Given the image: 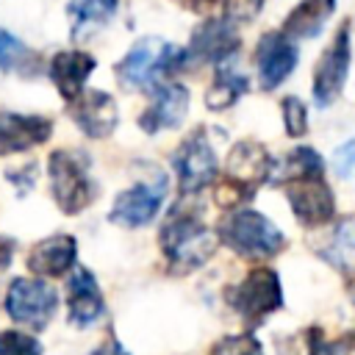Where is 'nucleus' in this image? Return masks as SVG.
<instances>
[{
    "instance_id": "f257e3e1",
    "label": "nucleus",
    "mask_w": 355,
    "mask_h": 355,
    "mask_svg": "<svg viewBox=\"0 0 355 355\" xmlns=\"http://www.w3.org/2000/svg\"><path fill=\"white\" fill-rule=\"evenodd\" d=\"M158 244L169 263V272L189 275L214 255L219 241H216V233H211L208 225L200 219L197 208H183L175 202L172 214L161 225Z\"/></svg>"
},
{
    "instance_id": "f03ea898",
    "label": "nucleus",
    "mask_w": 355,
    "mask_h": 355,
    "mask_svg": "<svg viewBox=\"0 0 355 355\" xmlns=\"http://www.w3.org/2000/svg\"><path fill=\"white\" fill-rule=\"evenodd\" d=\"M183 61H186V53L178 44L158 36H144L116 64V80L128 92H144V89L153 92L158 83L175 75V69Z\"/></svg>"
},
{
    "instance_id": "7ed1b4c3",
    "label": "nucleus",
    "mask_w": 355,
    "mask_h": 355,
    "mask_svg": "<svg viewBox=\"0 0 355 355\" xmlns=\"http://www.w3.org/2000/svg\"><path fill=\"white\" fill-rule=\"evenodd\" d=\"M216 241H222L241 258H272L286 247V236L280 233V227L247 205L227 211L219 219Z\"/></svg>"
},
{
    "instance_id": "20e7f679",
    "label": "nucleus",
    "mask_w": 355,
    "mask_h": 355,
    "mask_svg": "<svg viewBox=\"0 0 355 355\" xmlns=\"http://www.w3.org/2000/svg\"><path fill=\"white\" fill-rule=\"evenodd\" d=\"M225 300L250 327H258L269 313H275L283 305L280 277H277L275 269L258 266V269L247 272L244 280L227 286Z\"/></svg>"
},
{
    "instance_id": "39448f33",
    "label": "nucleus",
    "mask_w": 355,
    "mask_h": 355,
    "mask_svg": "<svg viewBox=\"0 0 355 355\" xmlns=\"http://www.w3.org/2000/svg\"><path fill=\"white\" fill-rule=\"evenodd\" d=\"M50 189L64 214H80L94 200V183L89 175V158L78 150H55L50 155Z\"/></svg>"
},
{
    "instance_id": "423d86ee",
    "label": "nucleus",
    "mask_w": 355,
    "mask_h": 355,
    "mask_svg": "<svg viewBox=\"0 0 355 355\" xmlns=\"http://www.w3.org/2000/svg\"><path fill=\"white\" fill-rule=\"evenodd\" d=\"M172 169L178 175V186L180 191L189 197L200 189H205L208 183H214L216 178V169H219V161H216V153L205 136L202 128L191 130L183 144L172 153Z\"/></svg>"
},
{
    "instance_id": "0eeeda50",
    "label": "nucleus",
    "mask_w": 355,
    "mask_h": 355,
    "mask_svg": "<svg viewBox=\"0 0 355 355\" xmlns=\"http://www.w3.org/2000/svg\"><path fill=\"white\" fill-rule=\"evenodd\" d=\"M58 308V294L44 280L31 277H14L6 294V311L14 322L42 330Z\"/></svg>"
},
{
    "instance_id": "6e6552de",
    "label": "nucleus",
    "mask_w": 355,
    "mask_h": 355,
    "mask_svg": "<svg viewBox=\"0 0 355 355\" xmlns=\"http://www.w3.org/2000/svg\"><path fill=\"white\" fill-rule=\"evenodd\" d=\"M349 58H352L349 19H344L341 28L336 31L333 42L324 47L322 58L316 61V69H313V100H316L319 108L330 105L341 94V86H344L347 72H349Z\"/></svg>"
},
{
    "instance_id": "1a4fd4ad",
    "label": "nucleus",
    "mask_w": 355,
    "mask_h": 355,
    "mask_svg": "<svg viewBox=\"0 0 355 355\" xmlns=\"http://www.w3.org/2000/svg\"><path fill=\"white\" fill-rule=\"evenodd\" d=\"M283 186L288 205L302 227H322L336 216V197L322 178H300Z\"/></svg>"
},
{
    "instance_id": "9d476101",
    "label": "nucleus",
    "mask_w": 355,
    "mask_h": 355,
    "mask_svg": "<svg viewBox=\"0 0 355 355\" xmlns=\"http://www.w3.org/2000/svg\"><path fill=\"white\" fill-rule=\"evenodd\" d=\"M164 197H166V180L164 178H158V183H136V186L116 194L108 219L119 227H144L161 211Z\"/></svg>"
},
{
    "instance_id": "9b49d317",
    "label": "nucleus",
    "mask_w": 355,
    "mask_h": 355,
    "mask_svg": "<svg viewBox=\"0 0 355 355\" xmlns=\"http://www.w3.org/2000/svg\"><path fill=\"white\" fill-rule=\"evenodd\" d=\"M239 44H241V39L236 33V22H230L225 17H211L202 25L194 28L189 50H183V53H186V61H200V64L216 61V64H222V61L236 55Z\"/></svg>"
},
{
    "instance_id": "f8f14e48",
    "label": "nucleus",
    "mask_w": 355,
    "mask_h": 355,
    "mask_svg": "<svg viewBox=\"0 0 355 355\" xmlns=\"http://www.w3.org/2000/svg\"><path fill=\"white\" fill-rule=\"evenodd\" d=\"M189 114V89L183 83L164 80L153 89L150 105L139 116V128L144 133H161V130H175L183 125Z\"/></svg>"
},
{
    "instance_id": "ddd939ff",
    "label": "nucleus",
    "mask_w": 355,
    "mask_h": 355,
    "mask_svg": "<svg viewBox=\"0 0 355 355\" xmlns=\"http://www.w3.org/2000/svg\"><path fill=\"white\" fill-rule=\"evenodd\" d=\"M297 67V44L288 42L280 31H269L258 39L255 69L263 92H275Z\"/></svg>"
},
{
    "instance_id": "4468645a",
    "label": "nucleus",
    "mask_w": 355,
    "mask_h": 355,
    "mask_svg": "<svg viewBox=\"0 0 355 355\" xmlns=\"http://www.w3.org/2000/svg\"><path fill=\"white\" fill-rule=\"evenodd\" d=\"M72 119L75 125L89 136V139H105L114 133L116 128V103L111 94L100 92V89H89V92H80L75 100H72Z\"/></svg>"
},
{
    "instance_id": "2eb2a0df",
    "label": "nucleus",
    "mask_w": 355,
    "mask_h": 355,
    "mask_svg": "<svg viewBox=\"0 0 355 355\" xmlns=\"http://www.w3.org/2000/svg\"><path fill=\"white\" fill-rule=\"evenodd\" d=\"M50 133H53V125L44 116L0 111V155L22 153L28 147L44 144Z\"/></svg>"
},
{
    "instance_id": "dca6fc26",
    "label": "nucleus",
    "mask_w": 355,
    "mask_h": 355,
    "mask_svg": "<svg viewBox=\"0 0 355 355\" xmlns=\"http://www.w3.org/2000/svg\"><path fill=\"white\" fill-rule=\"evenodd\" d=\"M225 175L239 180V183H244V186H250V189H255L258 183L269 180V175H272V155L266 153V147L261 141L241 139L227 153Z\"/></svg>"
},
{
    "instance_id": "f3484780",
    "label": "nucleus",
    "mask_w": 355,
    "mask_h": 355,
    "mask_svg": "<svg viewBox=\"0 0 355 355\" xmlns=\"http://www.w3.org/2000/svg\"><path fill=\"white\" fill-rule=\"evenodd\" d=\"M75 255H78V241L72 236H67V233L47 236L31 250L28 269L36 277H61L72 269Z\"/></svg>"
},
{
    "instance_id": "a211bd4d",
    "label": "nucleus",
    "mask_w": 355,
    "mask_h": 355,
    "mask_svg": "<svg viewBox=\"0 0 355 355\" xmlns=\"http://www.w3.org/2000/svg\"><path fill=\"white\" fill-rule=\"evenodd\" d=\"M67 308L75 327H89L103 313V294L89 269H75L67 283Z\"/></svg>"
},
{
    "instance_id": "6ab92c4d",
    "label": "nucleus",
    "mask_w": 355,
    "mask_h": 355,
    "mask_svg": "<svg viewBox=\"0 0 355 355\" xmlns=\"http://www.w3.org/2000/svg\"><path fill=\"white\" fill-rule=\"evenodd\" d=\"M94 67H97V61L89 53L64 50V53H55L53 55V61H50V78H53L55 89L61 92V97L72 103L83 92V83L94 72Z\"/></svg>"
},
{
    "instance_id": "aec40b11",
    "label": "nucleus",
    "mask_w": 355,
    "mask_h": 355,
    "mask_svg": "<svg viewBox=\"0 0 355 355\" xmlns=\"http://www.w3.org/2000/svg\"><path fill=\"white\" fill-rule=\"evenodd\" d=\"M333 6H336V0H300V3L288 11V17L283 19V31H280V33H283L288 42L316 36V33L322 31L324 19L330 17Z\"/></svg>"
},
{
    "instance_id": "412c9836",
    "label": "nucleus",
    "mask_w": 355,
    "mask_h": 355,
    "mask_svg": "<svg viewBox=\"0 0 355 355\" xmlns=\"http://www.w3.org/2000/svg\"><path fill=\"white\" fill-rule=\"evenodd\" d=\"M247 89H250L247 75L236 69L233 58H227L216 67V75H214L211 86L205 89V105L211 111H225V108L236 105L241 100V94H247Z\"/></svg>"
},
{
    "instance_id": "4be33fe9",
    "label": "nucleus",
    "mask_w": 355,
    "mask_h": 355,
    "mask_svg": "<svg viewBox=\"0 0 355 355\" xmlns=\"http://www.w3.org/2000/svg\"><path fill=\"white\" fill-rule=\"evenodd\" d=\"M316 252L330 266H336L338 272L355 275V214L352 216H344L336 225V230L330 233L327 244H322Z\"/></svg>"
},
{
    "instance_id": "5701e85b",
    "label": "nucleus",
    "mask_w": 355,
    "mask_h": 355,
    "mask_svg": "<svg viewBox=\"0 0 355 355\" xmlns=\"http://www.w3.org/2000/svg\"><path fill=\"white\" fill-rule=\"evenodd\" d=\"M322 172H324V161H322V155L316 150L294 147L280 164H272L269 180L288 183V180H300V178H322Z\"/></svg>"
},
{
    "instance_id": "b1692460",
    "label": "nucleus",
    "mask_w": 355,
    "mask_h": 355,
    "mask_svg": "<svg viewBox=\"0 0 355 355\" xmlns=\"http://www.w3.org/2000/svg\"><path fill=\"white\" fill-rule=\"evenodd\" d=\"M116 11V0H69L67 14L72 19L75 39L89 36L94 28H103Z\"/></svg>"
},
{
    "instance_id": "393cba45",
    "label": "nucleus",
    "mask_w": 355,
    "mask_h": 355,
    "mask_svg": "<svg viewBox=\"0 0 355 355\" xmlns=\"http://www.w3.org/2000/svg\"><path fill=\"white\" fill-rule=\"evenodd\" d=\"M277 352L280 355H344V349L338 344L324 341L319 327H305L288 338H280Z\"/></svg>"
},
{
    "instance_id": "a878e982",
    "label": "nucleus",
    "mask_w": 355,
    "mask_h": 355,
    "mask_svg": "<svg viewBox=\"0 0 355 355\" xmlns=\"http://www.w3.org/2000/svg\"><path fill=\"white\" fill-rule=\"evenodd\" d=\"M252 194H255V189H250V186H244V183H239V180H233L227 175H222V180L214 183V202L222 211L241 208L247 200H252Z\"/></svg>"
},
{
    "instance_id": "bb28decb",
    "label": "nucleus",
    "mask_w": 355,
    "mask_h": 355,
    "mask_svg": "<svg viewBox=\"0 0 355 355\" xmlns=\"http://www.w3.org/2000/svg\"><path fill=\"white\" fill-rule=\"evenodd\" d=\"M208 355H263V347L252 333H233L214 341Z\"/></svg>"
},
{
    "instance_id": "cd10ccee",
    "label": "nucleus",
    "mask_w": 355,
    "mask_h": 355,
    "mask_svg": "<svg viewBox=\"0 0 355 355\" xmlns=\"http://www.w3.org/2000/svg\"><path fill=\"white\" fill-rule=\"evenodd\" d=\"M280 111H283L286 133H288L291 139L305 136V130H308V108H305V103H302L300 97H294V94H291V97H283Z\"/></svg>"
},
{
    "instance_id": "c85d7f7f",
    "label": "nucleus",
    "mask_w": 355,
    "mask_h": 355,
    "mask_svg": "<svg viewBox=\"0 0 355 355\" xmlns=\"http://www.w3.org/2000/svg\"><path fill=\"white\" fill-rule=\"evenodd\" d=\"M0 355H42V344L19 330H0Z\"/></svg>"
},
{
    "instance_id": "c756f323",
    "label": "nucleus",
    "mask_w": 355,
    "mask_h": 355,
    "mask_svg": "<svg viewBox=\"0 0 355 355\" xmlns=\"http://www.w3.org/2000/svg\"><path fill=\"white\" fill-rule=\"evenodd\" d=\"M225 3V19L230 22H250L258 17L263 0H222Z\"/></svg>"
},
{
    "instance_id": "7c9ffc66",
    "label": "nucleus",
    "mask_w": 355,
    "mask_h": 355,
    "mask_svg": "<svg viewBox=\"0 0 355 355\" xmlns=\"http://www.w3.org/2000/svg\"><path fill=\"white\" fill-rule=\"evenodd\" d=\"M333 169L338 178H349L355 172V139L344 141L333 155Z\"/></svg>"
},
{
    "instance_id": "2f4dec72",
    "label": "nucleus",
    "mask_w": 355,
    "mask_h": 355,
    "mask_svg": "<svg viewBox=\"0 0 355 355\" xmlns=\"http://www.w3.org/2000/svg\"><path fill=\"white\" fill-rule=\"evenodd\" d=\"M25 55V47L11 36V33H6V31H0V69H6V67H11L17 58H22Z\"/></svg>"
},
{
    "instance_id": "473e14b6",
    "label": "nucleus",
    "mask_w": 355,
    "mask_h": 355,
    "mask_svg": "<svg viewBox=\"0 0 355 355\" xmlns=\"http://www.w3.org/2000/svg\"><path fill=\"white\" fill-rule=\"evenodd\" d=\"M92 355H130V352H128V349H125L114 336H108V338H105V341H103Z\"/></svg>"
},
{
    "instance_id": "72a5a7b5",
    "label": "nucleus",
    "mask_w": 355,
    "mask_h": 355,
    "mask_svg": "<svg viewBox=\"0 0 355 355\" xmlns=\"http://www.w3.org/2000/svg\"><path fill=\"white\" fill-rule=\"evenodd\" d=\"M172 3H178V6H183V8H189V11H194V14H202V11H208L211 6H216L219 0H172Z\"/></svg>"
},
{
    "instance_id": "f704fd0d",
    "label": "nucleus",
    "mask_w": 355,
    "mask_h": 355,
    "mask_svg": "<svg viewBox=\"0 0 355 355\" xmlns=\"http://www.w3.org/2000/svg\"><path fill=\"white\" fill-rule=\"evenodd\" d=\"M11 250H14V244H11L8 239H3V236H0V269L11 261Z\"/></svg>"
}]
</instances>
